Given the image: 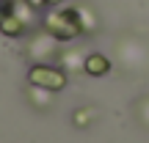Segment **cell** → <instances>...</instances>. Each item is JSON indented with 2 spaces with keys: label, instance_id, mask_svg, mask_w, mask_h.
I'll return each mask as SVG.
<instances>
[{
  "label": "cell",
  "instance_id": "obj_1",
  "mask_svg": "<svg viewBox=\"0 0 149 143\" xmlns=\"http://www.w3.org/2000/svg\"><path fill=\"white\" fill-rule=\"evenodd\" d=\"M31 80H33V83H47L50 88H58V85H61V74H55V72H39V69H33Z\"/></svg>",
  "mask_w": 149,
  "mask_h": 143
},
{
  "label": "cell",
  "instance_id": "obj_2",
  "mask_svg": "<svg viewBox=\"0 0 149 143\" xmlns=\"http://www.w3.org/2000/svg\"><path fill=\"white\" fill-rule=\"evenodd\" d=\"M86 66H88V72H91V74H102V72L108 69L105 58H100V55H94V58H88V61H86Z\"/></svg>",
  "mask_w": 149,
  "mask_h": 143
}]
</instances>
